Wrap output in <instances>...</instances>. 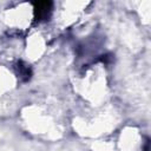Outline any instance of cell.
I'll return each mask as SVG.
<instances>
[{
	"label": "cell",
	"instance_id": "obj_3",
	"mask_svg": "<svg viewBox=\"0 0 151 151\" xmlns=\"http://www.w3.org/2000/svg\"><path fill=\"white\" fill-rule=\"evenodd\" d=\"M145 151H149V142H147L146 145H145Z\"/></svg>",
	"mask_w": 151,
	"mask_h": 151
},
{
	"label": "cell",
	"instance_id": "obj_2",
	"mask_svg": "<svg viewBox=\"0 0 151 151\" xmlns=\"http://www.w3.org/2000/svg\"><path fill=\"white\" fill-rule=\"evenodd\" d=\"M18 71H19V76L21 77V79L24 81H28L31 79V76H32V71L31 68L25 65L22 61H19L18 63Z\"/></svg>",
	"mask_w": 151,
	"mask_h": 151
},
{
	"label": "cell",
	"instance_id": "obj_1",
	"mask_svg": "<svg viewBox=\"0 0 151 151\" xmlns=\"http://www.w3.org/2000/svg\"><path fill=\"white\" fill-rule=\"evenodd\" d=\"M52 8L51 1H39L34 2V19L35 20H44L47 19Z\"/></svg>",
	"mask_w": 151,
	"mask_h": 151
}]
</instances>
